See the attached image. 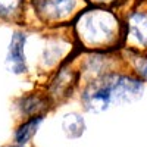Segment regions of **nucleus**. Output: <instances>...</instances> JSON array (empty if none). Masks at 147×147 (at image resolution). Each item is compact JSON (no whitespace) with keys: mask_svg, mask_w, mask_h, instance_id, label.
<instances>
[{"mask_svg":"<svg viewBox=\"0 0 147 147\" xmlns=\"http://www.w3.org/2000/svg\"><path fill=\"white\" fill-rule=\"evenodd\" d=\"M122 25L113 10L96 3L87 5L71 21L75 43L84 46L85 50L103 53L112 52L113 43L118 46L119 40L127 38V30L119 31Z\"/></svg>","mask_w":147,"mask_h":147,"instance_id":"obj_1","label":"nucleus"},{"mask_svg":"<svg viewBox=\"0 0 147 147\" xmlns=\"http://www.w3.org/2000/svg\"><path fill=\"white\" fill-rule=\"evenodd\" d=\"M32 12L40 24L63 25L71 24L78 12L91 0H30Z\"/></svg>","mask_w":147,"mask_h":147,"instance_id":"obj_2","label":"nucleus"},{"mask_svg":"<svg viewBox=\"0 0 147 147\" xmlns=\"http://www.w3.org/2000/svg\"><path fill=\"white\" fill-rule=\"evenodd\" d=\"M80 102L88 113H103L112 106V90L107 72L84 82L80 91Z\"/></svg>","mask_w":147,"mask_h":147,"instance_id":"obj_3","label":"nucleus"},{"mask_svg":"<svg viewBox=\"0 0 147 147\" xmlns=\"http://www.w3.org/2000/svg\"><path fill=\"white\" fill-rule=\"evenodd\" d=\"M107 77L110 82V90H112V106L128 105L141 99L144 91V81L137 75L109 71Z\"/></svg>","mask_w":147,"mask_h":147,"instance_id":"obj_4","label":"nucleus"},{"mask_svg":"<svg viewBox=\"0 0 147 147\" xmlns=\"http://www.w3.org/2000/svg\"><path fill=\"white\" fill-rule=\"evenodd\" d=\"M28 32L24 30H15L10 35L5 66L12 75H24L28 72V62L25 55V46L28 41Z\"/></svg>","mask_w":147,"mask_h":147,"instance_id":"obj_5","label":"nucleus"},{"mask_svg":"<svg viewBox=\"0 0 147 147\" xmlns=\"http://www.w3.org/2000/svg\"><path fill=\"white\" fill-rule=\"evenodd\" d=\"M53 106V99L47 93H27L15 100V107L21 116H34L44 115Z\"/></svg>","mask_w":147,"mask_h":147,"instance_id":"obj_6","label":"nucleus"},{"mask_svg":"<svg viewBox=\"0 0 147 147\" xmlns=\"http://www.w3.org/2000/svg\"><path fill=\"white\" fill-rule=\"evenodd\" d=\"M127 37H132L140 47H147V10H134L125 24Z\"/></svg>","mask_w":147,"mask_h":147,"instance_id":"obj_7","label":"nucleus"},{"mask_svg":"<svg viewBox=\"0 0 147 147\" xmlns=\"http://www.w3.org/2000/svg\"><path fill=\"white\" fill-rule=\"evenodd\" d=\"M46 115H34L22 121L21 124L15 128L13 132V143L21 144V146H28L30 141L35 137V134L38 132L40 125L44 122Z\"/></svg>","mask_w":147,"mask_h":147,"instance_id":"obj_8","label":"nucleus"},{"mask_svg":"<svg viewBox=\"0 0 147 147\" xmlns=\"http://www.w3.org/2000/svg\"><path fill=\"white\" fill-rule=\"evenodd\" d=\"M87 129L85 119L80 112H68L62 118V131L69 140H78Z\"/></svg>","mask_w":147,"mask_h":147,"instance_id":"obj_9","label":"nucleus"},{"mask_svg":"<svg viewBox=\"0 0 147 147\" xmlns=\"http://www.w3.org/2000/svg\"><path fill=\"white\" fill-rule=\"evenodd\" d=\"M27 0H0V21L21 22L25 16Z\"/></svg>","mask_w":147,"mask_h":147,"instance_id":"obj_10","label":"nucleus"},{"mask_svg":"<svg viewBox=\"0 0 147 147\" xmlns=\"http://www.w3.org/2000/svg\"><path fill=\"white\" fill-rule=\"evenodd\" d=\"M66 52L63 50V47L60 46L59 41L50 43L49 46H46L43 49V53L40 57V65L43 69H52L56 65H60L63 62V57H65Z\"/></svg>","mask_w":147,"mask_h":147,"instance_id":"obj_11","label":"nucleus"},{"mask_svg":"<svg viewBox=\"0 0 147 147\" xmlns=\"http://www.w3.org/2000/svg\"><path fill=\"white\" fill-rule=\"evenodd\" d=\"M136 75L141 78L144 82H147V56L138 57L136 60Z\"/></svg>","mask_w":147,"mask_h":147,"instance_id":"obj_12","label":"nucleus"},{"mask_svg":"<svg viewBox=\"0 0 147 147\" xmlns=\"http://www.w3.org/2000/svg\"><path fill=\"white\" fill-rule=\"evenodd\" d=\"M2 147H27V146H21V144L13 143V144H6V146H2Z\"/></svg>","mask_w":147,"mask_h":147,"instance_id":"obj_13","label":"nucleus"},{"mask_svg":"<svg viewBox=\"0 0 147 147\" xmlns=\"http://www.w3.org/2000/svg\"><path fill=\"white\" fill-rule=\"evenodd\" d=\"M103 2H107V0H91V3H96V5H100Z\"/></svg>","mask_w":147,"mask_h":147,"instance_id":"obj_14","label":"nucleus"}]
</instances>
